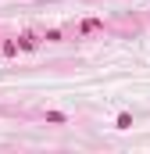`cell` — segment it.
Segmentation results:
<instances>
[{
  "label": "cell",
  "instance_id": "cell-1",
  "mask_svg": "<svg viewBox=\"0 0 150 154\" xmlns=\"http://www.w3.org/2000/svg\"><path fill=\"white\" fill-rule=\"evenodd\" d=\"M97 29H100L97 18H86V22H82V32H97Z\"/></svg>",
  "mask_w": 150,
  "mask_h": 154
}]
</instances>
